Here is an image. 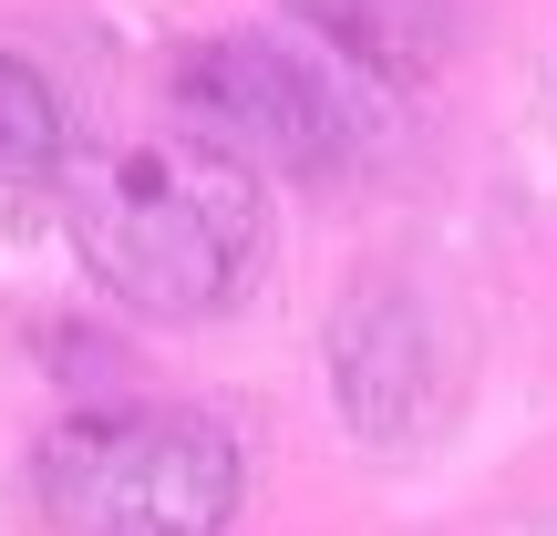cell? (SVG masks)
<instances>
[{
  "instance_id": "cell-6",
  "label": "cell",
  "mask_w": 557,
  "mask_h": 536,
  "mask_svg": "<svg viewBox=\"0 0 557 536\" xmlns=\"http://www.w3.org/2000/svg\"><path fill=\"white\" fill-rule=\"evenodd\" d=\"M41 165H62L52 83H41L32 62H11V52H0V186H11V176H41Z\"/></svg>"
},
{
  "instance_id": "cell-5",
  "label": "cell",
  "mask_w": 557,
  "mask_h": 536,
  "mask_svg": "<svg viewBox=\"0 0 557 536\" xmlns=\"http://www.w3.org/2000/svg\"><path fill=\"white\" fill-rule=\"evenodd\" d=\"M289 11L382 83H434L455 52V0H289Z\"/></svg>"
},
{
  "instance_id": "cell-3",
  "label": "cell",
  "mask_w": 557,
  "mask_h": 536,
  "mask_svg": "<svg viewBox=\"0 0 557 536\" xmlns=\"http://www.w3.org/2000/svg\"><path fill=\"white\" fill-rule=\"evenodd\" d=\"M176 103H186V124H197V145H218V155H238V165H278V176H331L361 145L351 94H341L310 52H289V41H269V32L197 41V52L176 62Z\"/></svg>"
},
{
  "instance_id": "cell-4",
  "label": "cell",
  "mask_w": 557,
  "mask_h": 536,
  "mask_svg": "<svg viewBox=\"0 0 557 536\" xmlns=\"http://www.w3.org/2000/svg\"><path fill=\"white\" fill-rule=\"evenodd\" d=\"M331 361H341V413H351V434L403 444L423 413H434V351H423V310L413 299H393V289L351 299Z\"/></svg>"
},
{
  "instance_id": "cell-1",
  "label": "cell",
  "mask_w": 557,
  "mask_h": 536,
  "mask_svg": "<svg viewBox=\"0 0 557 536\" xmlns=\"http://www.w3.org/2000/svg\"><path fill=\"white\" fill-rule=\"evenodd\" d=\"M62 217H73L83 269L124 310H156V320L238 310L269 248L259 176L197 135H135V145L73 155L62 165Z\"/></svg>"
},
{
  "instance_id": "cell-2",
  "label": "cell",
  "mask_w": 557,
  "mask_h": 536,
  "mask_svg": "<svg viewBox=\"0 0 557 536\" xmlns=\"http://www.w3.org/2000/svg\"><path fill=\"white\" fill-rule=\"evenodd\" d=\"M238 485V434L197 402H103L32 454V496L62 536H227Z\"/></svg>"
}]
</instances>
